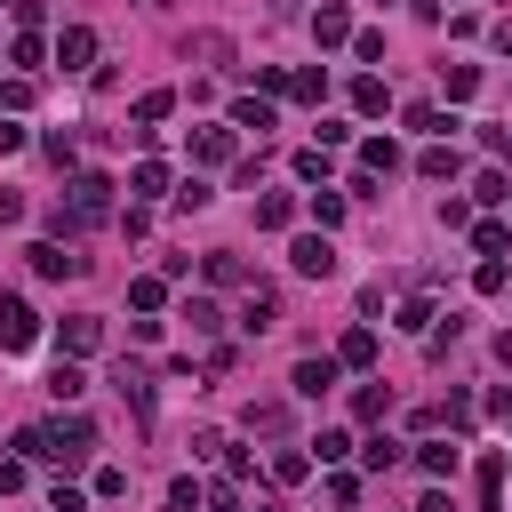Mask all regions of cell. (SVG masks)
I'll return each mask as SVG.
<instances>
[{
	"instance_id": "9a60e30c",
	"label": "cell",
	"mask_w": 512,
	"mask_h": 512,
	"mask_svg": "<svg viewBox=\"0 0 512 512\" xmlns=\"http://www.w3.org/2000/svg\"><path fill=\"white\" fill-rule=\"evenodd\" d=\"M336 368H376V328H344V344H336Z\"/></svg>"
},
{
	"instance_id": "f546056e",
	"label": "cell",
	"mask_w": 512,
	"mask_h": 512,
	"mask_svg": "<svg viewBox=\"0 0 512 512\" xmlns=\"http://www.w3.org/2000/svg\"><path fill=\"white\" fill-rule=\"evenodd\" d=\"M360 464H368V472H392V464H400V440H384V432L360 440Z\"/></svg>"
},
{
	"instance_id": "6da1fadb",
	"label": "cell",
	"mask_w": 512,
	"mask_h": 512,
	"mask_svg": "<svg viewBox=\"0 0 512 512\" xmlns=\"http://www.w3.org/2000/svg\"><path fill=\"white\" fill-rule=\"evenodd\" d=\"M16 448H24V456L80 464V456L96 448V424H88V416H48V424H24V432H16Z\"/></svg>"
},
{
	"instance_id": "8d00e7d4",
	"label": "cell",
	"mask_w": 512,
	"mask_h": 512,
	"mask_svg": "<svg viewBox=\"0 0 512 512\" xmlns=\"http://www.w3.org/2000/svg\"><path fill=\"white\" fill-rule=\"evenodd\" d=\"M128 192H168V168H160V160H136V176H128Z\"/></svg>"
},
{
	"instance_id": "83f0119b",
	"label": "cell",
	"mask_w": 512,
	"mask_h": 512,
	"mask_svg": "<svg viewBox=\"0 0 512 512\" xmlns=\"http://www.w3.org/2000/svg\"><path fill=\"white\" fill-rule=\"evenodd\" d=\"M432 320H440L432 296H408V304H400V328H408V336H432Z\"/></svg>"
},
{
	"instance_id": "74e56055",
	"label": "cell",
	"mask_w": 512,
	"mask_h": 512,
	"mask_svg": "<svg viewBox=\"0 0 512 512\" xmlns=\"http://www.w3.org/2000/svg\"><path fill=\"white\" fill-rule=\"evenodd\" d=\"M472 192H480V200H512V176H504V168H480Z\"/></svg>"
},
{
	"instance_id": "d590c367",
	"label": "cell",
	"mask_w": 512,
	"mask_h": 512,
	"mask_svg": "<svg viewBox=\"0 0 512 512\" xmlns=\"http://www.w3.org/2000/svg\"><path fill=\"white\" fill-rule=\"evenodd\" d=\"M280 424H288L280 400H248V432H280Z\"/></svg>"
},
{
	"instance_id": "91938a15",
	"label": "cell",
	"mask_w": 512,
	"mask_h": 512,
	"mask_svg": "<svg viewBox=\"0 0 512 512\" xmlns=\"http://www.w3.org/2000/svg\"><path fill=\"white\" fill-rule=\"evenodd\" d=\"M0 8H8V0H0Z\"/></svg>"
},
{
	"instance_id": "52a82bcc",
	"label": "cell",
	"mask_w": 512,
	"mask_h": 512,
	"mask_svg": "<svg viewBox=\"0 0 512 512\" xmlns=\"http://www.w3.org/2000/svg\"><path fill=\"white\" fill-rule=\"evenodd\" d=\"M312 40H320V48H352V8H344V0H320V8H312Z\"/></svg>"
},
{
	"instance_id": "ee69618b",
	"label": "cell",
	"mask_w": 512,
	"mask_h": 512,
	"mask_svg": "<svg viewBox=\"0 0 512 512\" xmlns=\"http://www.w3.org/2000/svg\"><path fill=\"white\" fill-rule=\"evenodd\" d=\"M312 448H320V464H344V456H352V440H344V432H320Z\"/></svg>"
},
{
	"instance_id": "8992f818",
	"label": "cell",
	"mask_w": 512,
	"mask_h": 512,
	"mask_svg": "<svg viewBox=\"0 0 512 512\" xmlns=\"http://www.w3.org/2000/svg\"><path fill=\"white\" fill-rule=\"evenodd\" d=\"M48 56H56V64H64V72H96V32H88V24H64V32H56V48H48Z\"/></svg>"
},
{
	"instance_id": "d4e9b609",
	"label": "cell",
	"mask_w": 512,
	"mask_h": 512,
	"mask_svg": "<svg viewBox=\"0 0 512 512\" xmlns=\"http://www.w3.org/2000/svg\"><path fill=\"white\" fill-rule=\"evenodd\" d=\"M128 304H136V312H160V304H168V280H160V272L128 280Z\"/></svg>"
},
{
	"instance_id": "5bb4252c",
	"label": "cell",
	"mask_w": 512,
	"mask_h": 512,
	"mask_svg": "<svg viewBox=\"0 0 512 512\" xmlns=\"http://www.w3.org/2000/svg\"><path fill=\"white\" fill-rule=\"evenodd\" d=\"M240 328H248V336H264V328H280V296H272V288H256V296L240 304Z\"/></svg>"
},
{
	"instance_id": "7402d4cb",
	"label": "cell",
	"mask_w": 512,
	"mask_h": 512,
	"mask_svg": "<svg viewBox=\"0 0 512 512\" xmlns=\"http://www.w3.org/2000/svg\"><path fill=\"white\" fill-rule=\"evenodd\" d=\"M8 64H24V80H32V72L48 64V40H40V32H16V48H8Z\"/></svg>"
},
{
	"instance_id": "e0dca14e",
	"label": "cell",
	"mask_w": 512,
	"mask_h": 512,
	"mask_svg": "<svg viewBox=\"0 0 512 512\" xmlns=\"http://www.w3.org/2000/svg\"><path fill=\"white\" fill-rule=\"evenodd\" d=\"M384 104H392V88H384L376 72H360V80H352V112H360V120H376Z\"/></svg>"
},
{
	"instance_id": "7c38bea8",
	"label": "cell",
	"mask_w": 512,
	"mask_h": 512,
	"mask_svg": "<svg viewBox=\"0 0 512 512\" xmlns=\"http://www.w3.org/2000/svg\"><path fill=\"white\" fill-rule=\"evenodd\" d=\"M184 64H232V40L224 32H184Z\"/></svg>"
},
{
	"instance_id": "f35d334b",
	"label": "cell",
	"mask_w": 512,
	"mask_h": 512,
	"mask_svg": "<svg viewBox=\"0 0 512 512\" xmlns=\"http://www.w3.org/2000/svg\"><path fill=\"white\" fill-rule=\"evenodd\" d=\"M24 104H32V80H24V72H16V80H0V112H24Z\"/></svg>"
},
{
	"instance_id": "2e32d148",
	"label": "cell",
	"mask_w": 512,
	"mask_h": 512,
	"mask_svg": "<svg viewBox=\"0 0 512 512\" xmlns=\"http://www.w3.org/2000/svg\"><path fill=\"white\" fill-rule=\"evenodd\" d=\"M456 464H464V448H456V440H424V448H416V472H432V480H448Z\"/></svg>"
},
{
	"instance_id": "f1b7e54d",
	"label": "cell",
	"mask_w": 512,
	"mask_h": 512,
	"mask_svg": "<svg viewBox=\"0 0 512 512\" xmlns=\"http://www.w3.org/2000/svg\"><path fill=\"white\" fill-rule=\"evenodd\" d=\"M384 408H392V392H384V384H360V392H352V416H360V424H376Z\"/></svg>"
},
{
	"instance_id": "bcb514c9",
	"label": "cell",
	"mask_w": 512,
	"mask_h": 512,
	"mask_svg": "<svg viewBox=\"0 0 512 512\" xmlns=\"http://www.w3.org/2000/svg\"><path fill=\"white\" fill-rule=\"evenodd\" d=\"M24 480H32V472H24V456H0V496H16Z\"/></svg>"
},
{
	"instance_id": "30bf717a",
	"label": "cell",
	"mask_w": 512,
	"mask_h": 512,
	"mask_svg": "<svg viewBox=\"0 0 512 512\" xmlns=\"http://www.w3.org/2000/svg\"><path fill=\"white\" fill-rule=\"evenodd\" d=\"M288 384H296V392H304V400H320V392H328V384H336V352H304V360H296V376H288Z\"/></svg>"
},
{
	"instance_id": "4dcf8cb0",
	"label": "cell",
	"mask_w": 512,
	"mask_h": 512,
	"mask_svg": "<svg viewBox=\"0 0 512 512\" xmlns=\"http://www.w3.org/2000/svg\"><path fill=\"white\" fill-rule=\"evenodd\" d=\"M304 472H312V456H304V448H280V456H272V480H280V488H296Z\"/></svg>"
},
{
	"instance_id": "ac0fdd59",
	"label": "cell",
	"mask_w": 512,
	"mask_h": 512,
	"mask_svg": "<svg viewBox=\"0 0 512 512\" xmlns=\"http://www.w3.org/2000/svg\"><path fill=\"white\" fill-rule=\"evenodd\" d=\"M168 112H176V96H168V88H144V96H136V136H152Z\"/></svg>"
},
{
	"instance_id": "f907efd6",
	"label": "cell",
	"mask_w": 512,
	"mask_h": 512,
	"mask_svg": "<svg viewBox=\"0 0 512 512\" xmlns=\"http://www.w3.org/2000/svg\"><path fill=\"white\" fill-rule=\"evenodd\" d=\"M488 152H496V160L512 168V128H488Z\"/></svg>"
},
{
	"instance_id": "c3c4849f",
	"label": "cell",
	"mask_w": 512,
	"mask_h": 512,
	"mask_svg": "<svg viewBox=\"0 0 512 512\" xmlns=\"http://www.w3.org/2000/svg\"><path fill=\"white\" fill-rule=\"evenodd\" d=\"M208 512H240V488H232V480H216V488H208Z\"/></svg>"
},
{
	"instance_id": "1f68e13d",
	"label": "cell",
	"mask_w": 512,
	"mask_h": 512,
	"mask_svg": "<svg viewBox=\"0 0 512 512\" xmlns=\"http://www.w3.org/2000/svg\"><path fill=\"white\" fill-rule=\"evenodd\" d=\"M472 248H480V256H504V248H512V224H472Z\"/></svg>"
},
{
	"instance_id": "816d5d0a",
	"label": "cell",
	"mask_w": 512,
	"mask_h": 512,
	"mask_svg": "<svg viewBox=\"0 0 512 512\" xmlns=\"http://www.w3.org/2000/svg\"><path fill=\"white\" fill-rule=\"evenodd\" d=\"M0 224H24V200L16 192H0Z\"/></svg>"
},
{
	"instance_id": "e575fe53",
	"label": "cell",
	"mask_w": 512,
	"mask_h": 512,
	"mask_svg": "<svg viewBox=\"0 0 512 512\" xmlns=\"http://www.w3.org/2000/svg\"><path fill=\"white\" fill-rule=\"evenodd\" d=\"M48 392H56V400H80V392H88V376H80L72 360H56V376H48Z\"/></svg>"
},
{
	"instance_id": "db71d44e",
	"label": "cell",
	"mask_w": 512,
	"mask_h": 512,
	"mask_svg": "<svg viewBox=\"0 0 512 512\" xmlns=\"http://www.w3.org/2000/svg\"><path fill=\"white\" fill-rule=\"evenodd\" d=\"M488 40H496V48H504V56H512V16H504V24H496V32H488Z\"/></svg>"
},
{
	"instance_id": "ba28073f",
	"label": "cell",
	"mask_w": 512,
	"mask_h": 512,
	"mask_svg": "<svg viewBox=\"0 0 512 512\" xmlns=\"http://www.w3.org/2000/svg\"><path fill=\"white\" fill-rule=\"evenodd\" d=\"M232 152H240V128H232V120H224V128H192V160H200V168H224Z\"/></svg>"
},
{
	"instance_id": "f6af8a7d",
	"label": "cell",
	"mask_w": 512,
	"mask_h": 512,
	"mask_svg": "<svg viewBox=\"0 0 512 512\" xmlns=\"http://www.w3.org/2000/svg\"><path fill=\"white\" fill-rule=\"evenodd\" d=\"M248 472H256V456H248V448H232V440H224V480H248Z\"/></svg>"
},
{
	"instance_id": "4316f807",
	"label": "cell",
	"mask_w": 512,
	"mask_h": 512,
	"mask_svg": "<svg viewBox=\"0 0 512 512\" xmlns=\"http://www.w3.org/2000/svg\"><path fill=\"white\" fill-rule=\"evenodd\" d=\"M280 96H296V104H320L328 96V72H288V88Z\"/></svg>"
},
{
	"instance_id": "f5cc1de1",
	"label": "cell",
	"mask_w": 512,
	"mask_h": 512,
	"mask_svg": "<svg viewBox=\"0 0 512 512\" xmlns=\"http://www.w3.org/2000/svg\"><path fill=\"white\" fill-rule=\"evenodd\" d=\"M488 408H496V424H504V432H512V392H496V400H488Z\"/></svg>"
},
{
	"instance_id": "60d3db41",
	"label": "cell",
	"mask_w": 512,
	"mask_h": 512,
	"mask_svg": "<svg viewBox=\"0 0 512 512\" xmlns=\"http://www.w3.org/2000/svg\"><path fill=\"white\" fill-rule=\"evenodd\" d=\"M312 216H320V232L344 224V192H312Z\"/></svg>"
},
{
	"instance_id": "ab89813d",
	"label": "cell",
	"mask_w": 512,
	"mask_h": 512,
	"mask_svg": "<svg viewBox=\"0 0 512 512\" xmlns=\"http://www.w3.org/2000/svg\"><path fill=\"white\" fill-rule=\"evenodd\" d=\"M296 176H304V184H328V152H320V144H312V152H296Z\"/></svg>"
},
{
	"instance_id": "b9f144b4",
	"label": "cell",
	"mask_w": 512,
	"mask_h": 512,
	"mask_svg": "<svg viewBox=\"0 0 512 512\" xmlns=\"http://www.w3.org/2000/svg\"><path fill=\"white\" fill-rule=\"evenodd\" d=\"M352 56L360 64H384V32H352Z\"/></svg>"
},
{
	"instance_id": "3957f363",
	"label": "cell",
	"mask_w": 512,
	"mask_h": 512,
	"mask_svg": "<svg viewBox=\"0 0 512 512\" xmlns=\"http://www.w3.org/2000/svg\"><path fill=\"white\" fill-rule=\"evenodd\" d=\"M40 344V312L24 296H0V352H32Z\"/></svg>"
},
{
	"instance_id": "8fae6325",
	"label": "cell",
	"mask_w": 512,
	"mask_h": 512,
	"mask_svg": "<svg viewBox=\"0 0 512 512\" xmlns=\"http://www.w3.org/2000/svg\"><path fill=\"white\" fill-rule=\"evenodd\" d=\"M96 344H104V320H96V312H72V320H64V360H80V352H96Z\"/></svg>"
},
{
	"instance_id": "681fc988",
	"label": "cell",
	"mask_w": 512,
	"mask_h": 512,
	"mask_svg": "<svg viewBox=\"0 0 512 512\" xmlns=\"http://www.w3.org/2000/svg\"><path fill=\"white\" fill-rule=\"evenodd\" d=\"M24 144H32V136H24L16 120H0V160H8V152H24Z\"/></svg>"
},
{
	"instance_id": "603a6c76",
	"label": "cell",
	"mask_w": 512,
	"mask_h": 512,
	"mask_svg": "<svg viewBox=\"0 0 512 512\" xmlns=\"http://www.w3.org/2000/svg\"><path fill=\"white\" fill-rule=\"evenodd\" d=\"M232 128L264 136V128H272V104H264V96H240V104H232Z\"/></svg>"
},
{
	"instance_id": "11a10c76",
	"label": "cell",
	"mask_w": 512,
	"mask_h": 512,
	"mask_svg": "<svg viewBox=\"0 0 512 512\" xmlns=\"http://www.w3.org/2000/svg\"><path fill=\"white\" fill-rule=\"evenodd\" d=\"M416 512H456V504H448V496H440V488H432V496H424V504H416Z\"/></svg>"
},
{
	"instance_id": "5b68a950",
	"label": "cell",
	"mask_w": 512,
	"mask_h": 512,
	"mask_svg": "<svg viewBox=\"0 0 512 512\" xmlns=\"http://www.w3.org/2000/svg\"><path fill=\"white\" fill-rule=\"evenodd\" d=\"M24 256H32V272H40V280H80V272H88V256H72L64 240H32Z\"/></svg>"
},
{
	"instance_id": "7dc6e473",
	"label": "cell",
	"mask_w": 512,
	"mask_h": 512,
	"mask_svg": "<svg viewBox=\"0 0 512 512\" xmlns=\"http://www.w3.org/2000/svg\"><path fill=\"white\" fill-rule=\"evenodd\" d=\"M80 504H88V496H80V488H64V480H56V488H48V512H80Z\"/></svg>"
},
{
	"instance_id": "d6a6232c",
	"label": "cell",
	"mask_w": 512,
	"mask_h": 512,
	"mask_svg": "<svg viewBox=\"0 0 512 512\" xmlns=\"http://www.w3.org/2000/svg\"><path fill=\"white\" fill-rule=\"evenodd\" d=\"M472 288H480V296H496V288H512V272H504V256H480V272H472Z\"/></svg>"
},
{
	"instance_id": "6f0895ef",
	"label": "cell",
	"mask_w": 512,
	"mask_h": 512,
	"mask_svg": "<svg viewBox=\"0 0 512 512\" xmlns=\"http://www.w3.org/2000/svg\"><path fill=\"white\" fill-rule=\"evenodd\" d=\"M256 512H280V504H256Z\"/></svg>"
},
{
	"instance_id": "7bdbcfd3",
	"label": "cell",
	"mask_w": 512,
	"mask_h": 512,
	"mask_svg": "<svg viewBox=\"0 0 512 512\" xmlns=\"http://www.w3.org/2000/svg\"><path fill=\"white\" fill-rule=\"evenodd\" d=\"M208 200H216V192H208L200 176H184V184H176V208H208Z\"/></svg>"
},
{
	"instance_id": "680465c9",
	"label": "cell",
	"mask_w": 512,
	"mask_h": 512,
	"mask_svg": "<svg viewBox=\"0 0 512 512\" xmlns=\"http://www.w3.org/2000/svg\"><path fill=\"white\" fill-rule=\"evenodd\" d=\"M504 472H512V456H504Z\"/></svg>"
},
{
	"instance_id": "836d02e7",
	"label": "cell",
	"mask_w": 512,
	"mask_h": 512,
	"mask_svg": "<svg viewBox=\"0 0 512 512\" xmlns=\"http://www.w3.org/2000/svg\"><path fill=\"white\" fill-rule=\"evenodd\" d=\"M184 320H192V336H216V328H224V312H216L208 296H192V304H184Z\"/></svg>"
},
{
	"instance_id": "d6986e66",
	"label": "cell",
	"mask_w": 512,
	"mask_h": 512,
	"mask_svg": "<svg viewBox=\"0 0 512 512\" xmlns=\"http://www.w3.org/2000/svg\"><path fill=\"white\" fill-rule=\"evenodd\" d=\"M256 224H264V232H288V224H296V192H264V200H256Z\"/></svg>"
},
{
	"instance_id": "44dd1931",
	"label": "cell",
	"mask_w": 512,
	"mask_h": 512,
	"mask_svg": "<svg viewBox=\"0 0 512 512\" xmlns=\"http://www.w3.org/2000/svg\"><path fill=\"white\" fill-rule=\"evenodd\" d=\"M480 512H504V456H480Z\"/></svg>"
},
{
	"instance_id": "9c48e42d",
	"label": "cell",
	"mask_w": 512,
	"mask_h": 512,
	"mask_svg": "<svg viewBox=\"0 0 512 512\" xmlns=\"http://www.w3.org/2000/svg\"><path fill=\"white\" fill-rule=\"evenodd\" d=\"M112 384H120V400H128V416H136V424H152V408H160V392H152V376L120 360V376H112Z\"/></svg>"
},
{
	"instance_id": "7a4b0ae2",
	"label": "cell",
	"mask_w": 512,
	"mask_h": 512,
	"mask_svg": "<svg viewBox=\"0 0 512 512\" xmlns=\"http://www.w3.org/2000/svg\"><path fill=\"white\" fill-rule=\"evenodd\" d=\"M64 208H72V224H112V176H96V168L72 176V200Z\"/></svg>"
},
{
	"instance_id": "ffe728a7",
	"label": "cell",
	"mask_w": 512,
	"mask_h": 512,
	"mask_svg": "<svg viewBox=\"0 0 512 512\" xmlns=\"http://www.w3.org/2000/svg\"><path fill=\"white\" fill-rule=\"evenodd\" d=\"M200 272H208L216 288H240V280H248V264H240L232 248H216V256H200Z\"/></svg>"
},
{
	"instance_id": "4fadbf2b",
	"label": "cell",
	"mask_w": 512,
	"mask_h": 512,
	"mask_svg": "<svg viewBox=\"0 0 512 512\" xmlns=\"http://www.w3.org/2000/svg\"><path fill=\"white\" fill-rule=\"evenodd\" d=\"M392 168H400V144H392V136H368V144H360V176H376V184H384Z\"/></svg>"
},
{
	"instance_id": "9f6ffc18",
	"label": "cell",
	"mask_w": 512,
	"mask_h": 512,
	"mask_svg": "<svg viewBox=\"0 0 512 512\" xmlns=\"http://www.w3.org/2000/svg\"><path fill=\"white\" fill-rule=\"evenodd\" d=\"M496 360H504V368H512V328H504V336H496Z\"/></svg>"
},
{
	"instance_id": "277c9868",
	"label": "cell",
	"mask_w": 512,
	"mask_h": 512,
	"mask_svg": "<svg viewBox=\"0 0 512 512\" xmlns=\"http://www.w3.org/2000/svg\"><path fill=\"white\" fill-rule=\"evenodd\" d=\"M288 264H296L304 280H328V272H336V248H328V232H296V240H288Z\"/></svg>"
},
{
	"instance_id": "484cf974",
	"label": "cell",
	"mask_w": 512,
	"mask_h": 512,
	"mask_svg": "<svg viewBox=\"0 0 512 512\" xmlns=\"http://www.w3.org/2000/svg\"><path fill=\"white\" fill-rule=\"evenodd\" d=\"M440 88H448V104H464V96L480 88V64H448V72H440Z\"/></svg>"
},
{
	"instance_id": "cb8c5ba5",
	"label": "cell",
	"mask_w": 512,
	"mask_h": 512,
	"mask_svg": "<svg viewBox=\"0 0 512 512\" xmlns=\"http://www.w3.org/2000/svg\"><path fill=\"white\" fill-rule=\"evenodd\" d=\"M416 168H424V176L440 184V176H456L464 160H456V144H424V152H416Z\"/></svg>"
}]
</instances>
